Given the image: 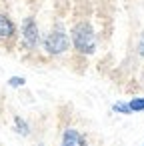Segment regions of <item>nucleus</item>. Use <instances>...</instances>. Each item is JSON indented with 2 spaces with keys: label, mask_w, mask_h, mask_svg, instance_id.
<instances>
[{
  "label": "nucleus",
  "mask_w": 144,
  "mask_h": 146,
  "mask_svg": "<svg viewBox=\"0 0 144 146\" xmlns=\"http://www.w3.org/2000/svg\"><path fill=\"white\" fill-rule=\"evenodd\" d=\"M20 38H22V44L28 48V50H36L42 42V36H40V28L34 20V16H26L24 22H22V28H20Z\"/></svg>",
  "instance_id": "obj_3"
},
{
  "label": "nucleus",
  "mask_w": 144,
  "mask_h": 146,
  "mask_svg": "<svg viewBox=\"0 0 144 146\" xmlns=\"http://www.w3.org/2000/svg\"><path fill=\"white\" fill-rule=\"evenodd\" d=\"M136 50H138V54L144 58V32H142L140 38H138V46H136Z\"/></svg>",
  "instance_id": "obj_10"
},
{
  "label": "nucleus",
  "mask_w": 144,
  "mask_h": 146,
  "mask_svg": "<svg viewBox=\"0 0 144 146\" xmlns=\"http://www.w3.org/2000/svg\"><path fill=\"white\" fill-rule=\"evenodd\" d=\"M128 108L132 114H144V98L142 96H134L128 100Z\"/></svg>",
  "instance_id": "obj_7"
},
{
  "label": "nucleus",
  "mask_w": 144,
  "mask_h": 146,
  "mask_svg": "<svg viewBox=\"0 0 144 146\" xmlns=\"http://www.w3.org/2000/svg\"><path fill=\"white\" fill-rule=\"evenodd\" d=\"M14 132L18 136H30V124L22 118V116H14Z\"/></svg>",
  "instance_id": "obj_6"
},
{
  "label": "nucleus",
  "mask_w": 144,
  "mask_h": 146,
  "mask_svg": "<svg viewBox=\"0 0 144 146\" xmlns=\"http://www.w3.org/2000/svg\"><path fill=\"white\" fill-rule=\"evenodd\" d=\"M16 34H18V28H16L14 20L8 14L0 12V40H12V38H16Z\"/></svg>",
  "instance_id": "obj_5"
},
{
  "label": "nucleus",
  "mask_w": 144,
  "mask_h": 146,
  "mask_svg": "<svg viewBox=\"0 0 144 146\" xmlns=\"http://www.w3.org/2000/svg\"><path fill=\"white\" fill-rule=\"evenodd\" d=\"M42 48H44V52L48 54V56H54V58H58V56H64L66 52H70V36H68V32H66V28H64V24L62 22H56L54 24V28L42 38Z\"/></svg>",
  "instance_id": "obj_2"
},
{
  "label": "nucleus",
  "mask_w": 144,
  "mask_h": 146,
  "mask_svg": "<svg viewBox=\"0 0 144 146\" xmlns=\"http://www.w3.org/2000/svg\"><path fill=\"white\" fill-rule=\"evenodd\" d=\"M6 84H8L10 88H24V86H26V78H24V76H10V78L6 80Z\"/></svg>",
  "instance_id": "obj_9"
},
{
  "label": "nucleus",
  "mask_w": 144,
  "mask_h": 146,
  "mask_svg": "<svg viewBox=\"0 0 144 146\" xmlns=\"http://www.w3.org/2000/svg\"><path fill=\"white\" fill-rule=\"evenodd\" d=\"M58 146H90V144H88L86 136H84L78 128L68 126V128H64V130H62Z\"/></svg>",
  "instance_id": "obj_4"
},
{
  "label": "nucleus",
  "mask_w": 144,
  "mask_h": 146,
  "mask_svg": "<svg viewBox=\"0 0 144 146\" xmlns=\"http://www.w3.org/2000/svg\"><path fill=\"white\" fill-rule=\"evenodd\" d=\"M70 46L74 48V52H78L80 56H92L96 52L98 46V36L96 30L92 28L90 22L80 20L70 28Z\"/></svg>",
  "instance_id": "obj_1"
},
{
  "label": "nucleus",
  "mask_w": 144,
  "mask_h": 146,
  "mask_svg": "<svg viewBox=\"0 0 144 146\" xmlns=\"http://www.w3.org/2000/svg\"><path fill=\"white\" fill-rule=\"evenodd\" d=\"M142 146H144V144H142Z\"/></svg>",
  "instance_id": "obj_11"
},
{
  "label": "nucleus",
  "mask_w": 144,
  "mask_h": 146,
  "mask_svg": "<svg viewBox=\"0 0 144 146\" xmlns=\"http://www.w3.org/2000/svg\"><path fill=\"white\" fill-rule=\"evenodd\" d=\"M110 108H112V112H116V114H124V116H130V114H132L130 108H128V102H122V100L114 102Z\"/></svg>",
  "instance_id": "obj_8"
}]
</instances>
